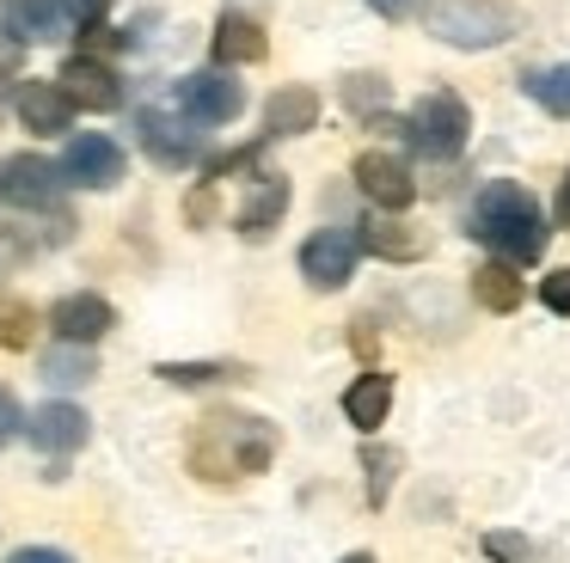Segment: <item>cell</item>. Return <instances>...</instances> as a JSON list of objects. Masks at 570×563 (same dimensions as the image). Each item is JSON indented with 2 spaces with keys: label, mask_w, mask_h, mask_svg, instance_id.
<instances>
[{
  "label": "cell",
  "mask_w": 570,
  "mask_h": 563,
  "mask_svg": "<svg viewBox=\"0 0 570 563\" xmlns=\"http://www.w3.org/2000/svg\"><path fill=\"white\" fill-rule=\"evenodd\" d=\"M356 245H368V251L386 257V264H417V257L430 251V239H423L417 227H405V220H368Z\"/></svg>",
  "instance_id": "cell-20"
},
{
  "label": "cell",
  "mask_w": 570,
  "mask_h": 563,
  "mask_svg": "<svg viewBox=\"0 0 570 563\" xmlns=\"http://www.w3.org/2000/svg\"><path fill=\"white\" fill-rule=\"evenodd\" d=\"M472 300H479L484 313H515L521 306V264H503V257L479 264L472 269Z\"/></svg>",
  "instance_id": "cell-19"
},
{
  "label": "cell",
  "mask_w": 570,
  "mask_h": 563,
  "mask_svg": "<svg viewBox=\"0 0 570 563\" xmlns=\"http://www.w3.org/2000/svg\"><path fill=\"white\" fill-rule=\"evenodd\" d=\"M540 300L552 306L558 318H570V269H552V276L540 282Z\"/></svg>",
  "instance_id": "cell-29"
},
{
  "label": "cell",
  "mask_w": 570,
  "mask_h": 563,
  "mask_svg": "<svg viewBox=\"0 0 570 563\" xmlns=\"http://www.w3.org/2000/svg\"><path fill=\"white\" fill-rule=\"evenodd\" d=\"M283 215H288V178H276V171L246 178V203H239V215H234L239 239H264V233H276Z\"/></svg>",
  "instance_id": "cell-13"
},
{
  "label": "cell",
  "mask_w": 570,
  "mask_h": 563,
  "mask_svg": "<svg viewBox=\"0 0 570 563\" xmlns=\"http://www.w3.org/2000/svg\"><path fill=\"white\" fill-rule=\"evenodd\" d=\"M350 178L362 184V196H368L374 208H411V196H417V184H411V166L399 154H381V147H368V154H356V166H350Z\"/></svg>",
  "instance_id": "cell-8"
},
{
  "label": "cell",
  "mask_w": 570,
  "mask_h": 563,
  "mask_svg": "<svg viewBox=\"0 0 570 563\" xmlns=\"http://www.w3.org/2000/svg\"><path fill=\"white\" fill-rule=\"evenodd\" d=\"M558 220L570 227V171H564V184H558Z\"/></svg>",
  "instance_id": "cell-37"
},
{
  "label": "cell",
  "mask_w": 570,
  "mask_h": 563,
  "mask_svg": "<svg viewBox=\"0 0 570 563\" xmlns=\"http://www.w3.org/2000/svg\"><path fill=\"white\" fill-rule=\"evenodd\" d=\"M0 117H7V86H0Z\"/></svg>",
  "instance_id": "cell-39"
},
{
  "label": "cell",
  "mask_w": 570,
  "mask_h": 563,
  "mask_svg": "<svg viewBox=\"0 0 570 563\" xmlns=\"http://www.w3.org/2000/svg\"><path fill=\"white\" fill-rule=\"evenodd\" d=\"M185 460L203 484H239V477H258L276 460V428L246 411H215L190 428Z\"/></svg>",
  "instance_id": "cell-1"
},
{
  "label": "cell",
  "mask_w": 570,
  "mask_h": 563,
  "mask_svg": "<svg viewBox=\"0 0 570 563\" xmlns=\"http://www.w3.org/2000/svg\"><path fill=\"white\" fill-rule=\"evenodd\" d=\"M356 233L350 227H320L307 245H301V276L313 282V288H344L350 276H356Z\"/></svg>",
  "instance_id": "cell-7"
},
{
  "label": "cell",
  "mask_w": 570,
  "mask_h": 563,
  "mask_svg": "<svg viewBox=\"0 0 570 563\" xmlns=\"http://www.w3.org/2000/svg\"><path fill=\"white\" fill-rule=\"evenodd\" d=\"M19 428H26V416H19V404H13V392L0 386V441H13Z\"/></svg>",
  "instance_id": "cell-31"
},
{
  "label": "cell",
  "mask_w": 570,
  "mask_h": 563,
  "mask_svg": "<svg viewBox=\"0 0 570 563\" xmlns=\"http://www.w3.org/2000/svg\"><path fill=\"white\" fill-rule=\"evenodd\" d=\"M528 98L546 110V117L570 122V61H558V68H540V73H528Z\"/></svg>",
  "instance_id": "cell-22"
},
{
  "label": "cell",
  "mask_w": 570,
  "mask_h": 563,
  "mask_svg": "<svg viewBox=\"0 0 570 563\" xmlns=\"http://www.w3.org/2000/svg\"><path fill=\"white\" fill-rule=\"evenodd\" d=\"M56 86L68 92V105H87V110H117V105H124V80H117L99 56L62 61V80H56Z\"/></svg>",
  "instance_id": "cell-12"
},
{
  "label": "cell",
  "mask_w": 570,
  "mask_h": 563,
  "mask_svg": "<svg viewBox=\"0 0 570 563\" xmlns=\"http://www.w3.org/2000/svg\"><path fill=\"white\" fill-rule=\"evenodd\" d=\"M141 147H148V159L166 171L197 159V135H190V122H178L173 110H141Z\"/></svg>",
  "instance_id": "cell-14"
},
{
  "label": "cell",
  "mask_w": 570,
  "mask_h": 563,
  "mask_svg": "<svg viewBox=\"0 0 570 563\" xmlns=\"http://www.w3.org/2000/svg\"><path fill=\"white\" fill-rule=\"evenodd\" d=\"M320 122V92L313 86H276L271 105H264V135L288 141V135H307Z\"/></svg>",
  "instance_id": "cell-16"
},
{
  "label": "cell",
  "mask_w": 570,
  "mask_h": 563,
  "mask_svg": "<svg viewBox=\"0 0 570 563\" xmlns=\"http://www.w3.org/2000/svg\"><path fill=\"white\" fill-rule=\"evenodd\" d=\"M264 56H271L264 24L246 19V12H222V24H215V61L222 68H246V61H264Z\"/></svg>",
  "instance_id": "cell-17"
},
{
  "label": "cell",
  "mask_w": 570,
  "mask_h": 563,
  "mask_svg": "<svg viewBox=\"0 0 570 563\" xmlns=\"http://www.w3.org/2000/svg\"><path fill=\"white\" fill-rule=\"evenodd\" d=\"M7 563H75V557H68V551H56V545H19Z\"/></svg>",
  "instance_id": "cell-32"
},
{
  "label": "cell",
  "mask_w": 570,
  "mask_h": 563,
  "mask_svg": "<svg viewBox=\"0 0 570 563\" xmlns=\"http://www.w3.org/2000/svg\"><path fill=\"white\" fill-rule=\"evenodd\" d=\"M19 56H26V43H19L13 31H0V73H13V68H19Z\"/></svg>",
  "instance_id": "cell-35"
},
{
  "label": "cell",
  "mask_w": 570,
  "mask_h": 563,
  "mask_svg": "<svg viewBox=\"0 0 570 563\" xmlns=\"http://www.w3.org/2000/svg\"><path fill=\"white\" fill-rule=\"evenodd\" d=\"M368 7H374V12H381V19H393V24H405V19H411V12H417V7H423V0H368Z\"/></svg>",
  "instance_id": "cell-34"
},
{
  "label": "cell",
  "mask_w": 570,
  "mask_h": 563,
  "mask_svg": "<svg viewBox=\"0 0 570 563\" xmlns=\"http://www.w3.org/2000/svg\"><path fill=\"white\" fill-rule=\"evenodd\" d=\"M185 215H190V227H203V220H215V190H209V184H203V190H190Z\"/></svg>",
  "instance_id": "cell-33"
},
{
  "label": "cell",
  "mask_w": 570,
  "mask_h": 563,
  "mask_svg": "<svg viewBox=\"0 0 570 563\" xmlns=\"http://www.w3.org/2000/svg\"><path fill=\"white\" fill-rule=\"evenodd\" d=\"M472 239L491 245L503 264H540V251H546L552 233H546L540 203H533L521 184L497 178V184H484L479 203H472Z\"/></svg>",
  "instance_id": "cell-2"
},
{
  "label": "cell",
  "mask_w": 570,
  "mask_h": 563,
  "mask_svg": "<svg viewBox=\"0 0 570 563\" xmlns=\"http://www.w3.org/2000/svg\"><path fill=\"white\" fill-rule=\"evenodd\" d=\"M386 411H393V379L374 367V374H362V379H350V392H344V416L362 428V435H374V428L386 423Z\"/></svg>",
  "instance_id": "cell-18"
},
{
  "label": "cell",
  "mask_w": 570,
  "mask_h": 563,
  "mask_svg": "<svg viewBox=\"0 0 570 563\" xmlns=\"http://www.w3.org/2000/svg\"><path fill=\"white\" fill-rule=\"evenodd\" d=\"M362 465H368V502H374V508H381V502H386V490H393V477H386V472H393V465H399V453L393 447H381V453H362Z\"/></svg>",
  "instance_id": "cell-27"
},
{
  "label": "cell",
  "mask_w": 570,
  "mask_h": 563,
  "mask_svg": "<svg viewBox=\"0 0 570 563\" xmlns=\"http://www.w3.org/2000/svg\"><path fill=\"white\" fill-rule=\"evenodd\" d=\"M246 367L234 362H160V379L166 386H215V379H239Z\"/></svg>",
  "instance_id": "cell-24"
},
{
  "label": "cell",
  "mask_w": 570,
  "mask_h": 563,
  "mask_svg": "<svg viewBox=\"0 0 570 563\" xmlns=\"http://www.w3.org/2000/svg\"><path fill=\"white\" fill-rule=\"evenodd\" d=\"M13 110L31 135H68V117H75V105H68V92L56 80H26L13 92Z\"/></svg>",
  "instance_id": "cell-15"
},
{
  "label": "cell",
  "mask_w": 570,
  "mask_h": 563,
  "mask_svg": "<svg viewBox=\"0 0 570 563\" xmlns=\"http://www.w3.org/2000/svg\"><path fill=\"white\" fill-rule=\"evenodd\" d=\"M405 129H411V147H417L423 159H460V147H466V135H472V110L460 105V92L435 86V92L417 98Z\"/></svg>",
  "instance_id": "cell-4"
},
{
  "label": "cell",
  "mask_w": 570,
  "mask_h": 563,
  "mask_svg": "<svg viewBox=\"0 0 570 563\" xmlns=\"http://www.w3.org/2000/svg\"><path fill=\"white\" fill-rule=\"evenodd\" d=\"M50 325H56V337H62V343H87V349H92V343L117 325V306L105 300V294H68V300L50 306Z\"/></svg>",
  "instance_id": "cell-10"
},
{
  "label": "cell",
  "mask_w": 570,
  "mask_h": 563,
  "mask_svg": "<svg viewBox=\"0 0 570 563\" xmlns=\"http://www.w3.org/2000/svg\"><path fill=\"white\" fill-rule=\"evenodd\" d=\"M124 171H129V154L111 135H75L62 154V178L80 184V190H111V184H124Z\"/></svg>",
  "instance_id": "cell-6"
},
{
  "label": "cell",
  "mask_w": 570,
  "mask_h": 563,
  "mask_svg": "<svg viewBox=\"0 0 570 563\" xmlns=\"http://www.w3.org/2000/svg\"><path fill=\"white\" fill-rule=\"evenodd\" d=\"M31 325H38V318H31L26 300H0V343H7V349H31Z\"/></svg>",
  "instance_id": "cell-25"
},
{
  "label": "cell",
  "mask_w": 570,
  "mask_h": 563,
  "mask_svg": "<svg viewBox=\"0 0 570 563\" xmlns=\"http://www.w3.org/2000/svg\"><path fill=\"white\" fill-rule=\"evenodd\" d=\"M337 563H374V551H350V557H337Z\"/></svg>",
  "instance_id": "cell-38"
},
{
  "label": "cell",
  "mask_w": 570,
  "mask_h": 563,
  "mask_svg": "<svg viewBox=\"0 0 570 563\" xmlns=\"http://www.w3.org/2000/svg\"><path fill=\"white\" fill-rule=\"evenodd\" d=\"M56 190H62V171H56L50 159H38V154H19V159L0 166V196L19 203V208H50Z\"/></svg>",
  "instance_id": "cell-11"
},
{
  "label": "cell",
  "mask_w": 570,
  "mask_h": 563,
  "mask_svg": "<svg viewBox=\"0 0 570 563\" xmlns=\"http://www.w3.org/2000/svg\"><path fill=\"white\" fill-rule=\"evenodd\" d=\"M92 374H99V362H92L87 343H62V349L43 355V379H50V386H87Z\"/></svg>",
  "instance_id": "cell-23"
},
{
  "label": "cell",
  "mask_w": 570,
  "mask_h": 563,
  "mask_svg": "<svg viewBox=\"0 0 570 563\" xmlns=\"http://www.w3.org/2000/svg\"><path fill=\"white\" fill-rule=\"evenodd\" d=\"M7 19H13L19 43H26V37L31 43H50V37L62 31L68 12H62V0H7Z\"/></svg>",
  "instance_id": "cell-21"
},
{
  "label": "cell",
  "mask_w": 570,
  "mask_h": 563,
  "mask_svg": "<svg viewBox=\"0 0 570 563\" xmlns=\"http://www.w3.org/2000/svg\"><path fill=\"white\" fill-rule=\"evenodd\" d=\"M356 349L374 355V349H381V330H374V325H356Z\"/></svg>",
  "instance_id": "cell-36"
},
{
  "label": "cell",
  "mask_w": 570,
  "mask_h": 563,
  "mask_svg": "<svg viewBox=\"0 0 570 563\" xmlns=\"http://www.w3.org/2000/svg\"><path fill=\"white\" fill-rule=\"evenodd\" d=\"M178 110H185L190 122H197V129H222V122H234L239 110H246V86L234 80V73H185V80H178Z\"/></svg>",
  "instance_id": "cell-5"
},
{
  "label": "cell",
  "mask_w": 570,
  "mask_h": 563,
  "mask_svg": "<svg viewBox=\"0 0 570 563\" xmlns=\"http://www.w3.org/2000/svg\"><path fill=\"white\" fill-rule=\"evenodd\" d=\"M26 435H31V447H43V453H56V460H62V453H80V447H87L92 416L80 411V404L50 398V404H38V411H31Z\"/></svg>",
  "instance_id": "cell-9"
},
{
  "label": "cell",
  "mask_w": 570,
  "mask_h": 563,
  "mask_svg": "<svg viewBox=\"0 0 570 563\" xmlns=\"http://www.w3.org/2000/svg\"><path fill=\"white\" fill-rule=\"evenodd\" d=\"M344 105L362 110V117L381 110L386 105V80H381V73H350V80H344Z\"/></svg>",
  "instance_id": "cell-26"
},
{
  "label": "cell",
  "mask_w": 570,
  "mask_h": 563,
  "mask_svg": "<svg viewBox=\"0 0 570 563\" xmlns=\"http://www.w3.org/2000/svg\"><path fill=\"white\" fill-rule=\"evenodd\" d=\"M62 12L80 24V31H99L105 12H111V0H62Z\"/></svg>",
  "instance_id": "cell-30"
},
{
  "label": "cell",
  "mask_w": 570,
  "mask_h": 563,
  "mask_svg": "<svg viewBox=\"0 0 570 563\" xmlns=\"http://www.w3.org/2000/svg\"><path fill=\"white\" fill-rule=\"evenodd\" d=\"M484 557L491 563H533V545L515 533H484Z\"/></svg>",
  "instance_id": "cell-28"
},
{
  "label": "cell",
  "mask_w": 570,
  "mask_h": 563,
  "mask_svg": "<svg viewBox=\"0 0 570 563\" xmlns=\"http://www.w3.org/2000/svg\"><path fill=\"white\" fill-rule=\"evenodd\" d=\"M423 24L448 49H497L503 37H515V12L503 0H430Z\"/></svg>",
  "instance_id": "cell-3"
}]
</instances>
